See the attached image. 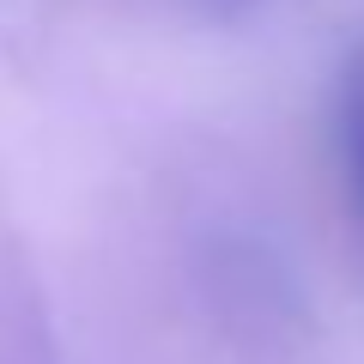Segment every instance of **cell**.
Instances as JSON below:
<instances>
[{"label": "cell", "mask_w": 364, "mask_h": 364, "mask_svg": "<svg viewBox=\"0 0 364 364\" xmlns=\"http://www.w3.org/2000/svg\"><path fill=\"white\" fill-rule=\"evenodd\" d=\"M340 152L352 170V200L364 207V55L352 61L346 91H340Z\"/></svg>", "instance_id": "6da1fadb"}]
</instances>
